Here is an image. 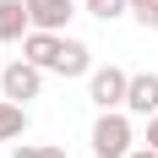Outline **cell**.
<instances>
[{"label": "cell", "instance_id": "277c9868", "mask_svg": "<svg viewBox=\"0 0 158 158\" xmlns=\"http://www.w3.org/2000/svg\"><path fill=\"white\" fill-rule=\"evenodd\" d=\"M27 16L38 33H60L71 16H77V0H27Z\"/></svg>", "mask_w": 158, "mask_h": 158}, {"label": "cell", "instance_id": "30bf717a", "mask_svg": "<svg viewBox=\"0 0 158 158\" xmlns=\"http://www.w3.org/2000/svg\"><path fill=\"white\" fill-rule=\"evenodd\" d=\"M16 158H65V147H55V142H22Z\"/></svg>", "mask_w": 158, "mask_h": 158}, {"label": "cell", "instance_id": "5bb4252c", "mask_svg": "<svg viewBox=\"0 0 158 158\" xmlns=\"http://www.w3.org/2000/svg\"><path fill=\"white\" fill-rule=\"evenodd\" d=\"M131 158H158V153H153V147H136V153H131Z\"/></svg>", "mask_w": 158, "mask_h": 158}, {"label": "cell", "instance_id": "52a82bcc", "mask_svg": "<svg viewBox=\"0 0 158 158\" xmlns=\"http://www.w3.org/2000/svg\"><path fill=\"white\" fill-rule=\"evenodd\" d=\"M60 33H38L33 27L27 38H22V60H33V65H44V71H55V60H60Z\"/></svg>", "mask_w": 158, "mask_h": 158}, {"label": "cell", "instance_id": "5b68a950", "mask_svg": "<svg viewBox=\"0 0 158 158\" xmlns=\"http://www.w3.org/2000/svg\"><path fill=\"white\" fill-rule=\"evenodd\" d=\"M126 109L131 114H158V71H136L131 77V93H126Z\"/></svg>", "mask_w": 158, "mask_h": 158}, {"label": "cell", "instance_id": "7c38bea8", "mask_svg": "<svg viewBox=\"0 0 158 158\" xmlns=\"http://www.w3.org/2000/svg\"><path fill=\"white\" fill-rule=\"evenodd\" d=\"M131 11H136L142 27H158V0H131Z\"/></svg>", "mask_w": 158, "mask_h": 158}, {"label": "cell", "instance_id": "8fae6325", "mask_svg": "<svg viewBox=\"0 0 158 158\" xmlns=\"http://www.w3.org/2000/svg\"><path fill=\"white\" fill-rule=\"evenodd\" d=\"M87 11H93V16H104V22H114L120 11H131V0H87Z\"/></svg>", "mask_w": 158, "mask_h": 158}, {"label": "cell", "instance_id": "9c48e42d", "mask_svg": "<svg viewBox=\"0 0 158 158\" xmlns=\"http://www.w3.org/2000/svg\"><path fill=\"white\" fill-rule=\"evenodd\" d=\"M27 136V109L16 98H0V142H22Z\"/></svg>", "mask_w": 158, "mask_h": 158}, {"label": "cell", "instance_id": "3957f363", "mask_svg": "<svg viewBox=\"0 0 158 158\" xmlns=\"http://www.w3.org/2000/svg\"><path fill=\"white\" fill-rule=\"evenodd\" d=\"M0 93L16 98V104L38 98V93H44V65H33V60H11L6 71H0Z\"/></svg>", "mask_w": 158, "mask_h": 158}, {"label": "cell", "instance_id": "4fadbf2b", "mask_svg": "<svg viewBox=\"0 0 158 158\" xmlns=\"http://www.w3.org/2000/svg\"><path fill=\"white\" fill-rule=\"evenodd\" d=\"M147 147H153V153H158V114H153V120H147Z\"/></svg>", "mask_w": 158, "mask_h": 158}, {"label": "cell", "instance_id": "7a4b0ae2", "mask_svg": "<svg viewBox=\"0 0 158 158\" xmlns=\"http://www.w3.org/2000/svg\"><path fill=\"white\" fill-rule=\"evenodd\" d=\"M87 93H93L98 109H126V93H131V77L120 65H98L93 77H87Z\"/></svg>", "mask_w": 158, "mask_h": 158}, {"label": "cell", "instance_id": "6da1fadb", "mask_svg": "<svg viewBox=\"0 0 158 158\" xmlns=\"http://www.w3.org/2000/svg\"><path fill=\"white\" fill-rule=\"evenodd\" d=\"M93 153H98V158H131V153H136V147H131V120H126L120 109H104V114H98Z\"/></svg>", "mask_w": 158, "mask_h": 158}, {"label": "cell", "instance_id": "9a60e30c", "mask_svg": "<svg viewBox=\"0 0 158 158\" xmlns=\"http://www.w3.org/2000/svg\"><path fill=\"white\" fill-rule=\"evenodd\" d=\"M0 71H6V65H0Z\"/></svg>", "mask_w": 158, "mask_h": 158}, {"label": "cell", "instance_id": "8992f818", "mask_svg": "<svg viewBox=\"0 0 158 158\" xmlns=\"http://www.w3.org/2000/svg\"><path fill=\"white\" fill-rule=\"evenodd\" d=\"M27 33H33L27 0H0V44H22Z\"/></svg>", "mask_w": 158, "mask_h": 158}, {"label": "cell", "instance_id": "ba28073f", "mask_svg": "<svg viewBox=\"0 0 158 158\" xmlns=\"http://www.w3.org/2000/svg\"><path fill=\"white\" fill-rule=\"evenodd\" d=\"M60 77H93V49L82 44V38H65L60 44V60H55Z\"/></svg>", "mask_w": 158, "mask_h": 158}]
</instances>
